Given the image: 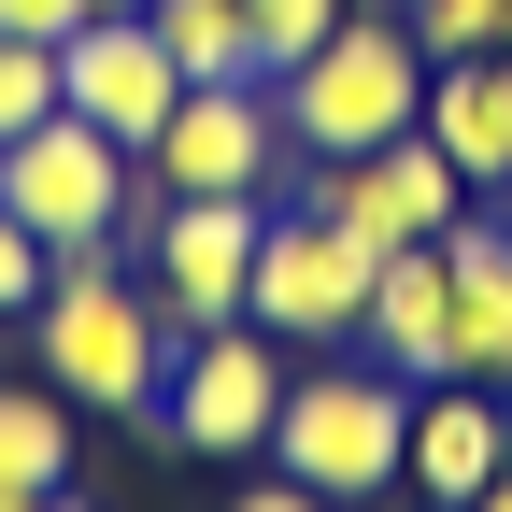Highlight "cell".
<instances>
[{
  "label": "cell",
  "mask_w": 512,
  "mask_h": 512,
  "mask_svg": "<svg viewBox=\"0 0 512 512\" xmlns=\"http://www.w3.org/2000/svg\"><path fill=\"white\" fill-rule=\"evenodd\" d=\"M143 15H157V43L185 57V86L256 72V15H242V0H143Z\"/></svg>",
  "instance_id": "cell-15"
},
{
  "label": "cell",
  "mask_w": 512,
  "mask_h": 512,
  "mask_svg": "<svg viewBox=\"0 0 512 512\" xmlns=\"http://www.w3.org/2000/svg\"><path fill=\"white\" fill-rule=\"evenodd\" d=\"M29 342H43V384L86 399V413H157V399H171V356H185L171 299L128 285L114 242H100V256H57V285L29 299Z\"/></svg>",
  "instance_id": "cell-1"
},
{
  "label": "cell",
  "mask_w": 512,
  "mask_h": 512,
  "mask_svg": "<svg viewBox=\"0 0 512 512\" xmlns=\"http://www.w3.org/2000/svg\"><path fill=\"white\" fill-rule=\"evenodd\" d=\"M285 342L256 328V313H228V328H185V356H171V399H157V427L185 441V456H271V413H285Z\"/></svg>",
  "instance_id": "cell-7"
},
{
  "label": "cell",
  "mask_w": 512,
  "mask_h": 512,
  "mask_svg": "<svg viewBox=\"0 0 512 512\" xmlns=\"http://www.w3.org/2000/svg\"><path fill=\"white\" fill-rule=\"evenodd\" d=\"M43 114H57V43L0 29V143H15V128H43Z\"/></svg>",
  "instance_id": "cell-19"
},
{
  "label": "cell",
  "mask_w": 512,
  "mask_h": 512,
  "mask_svg": "<svg viewBox=\"0 0 512 512\" xmlns=\"http://www.w3.org/2000/svg\"><path fill=\"white\" fill-rule=\"evenodd\" d=\"M228 512H342V498H313V484H299V470H271V484H242V498H228Z\"/></svg>",
  "instance_id": "cell-22"
},
{
  "label": "cell",
  "mask_w": 512,
  "mask_h": 512,
  "mask_svg": "<svg viewBox=\"0 0 512 512\" xmlns=\"http://www.w3.org/2000/svg\"><path fill=\"white\" fill-rule=\"evenodd\" d=\"M0 484H72V399L57 384H0Z\"/></svg>",
  "instance_id": "cell-16"
},
{
  "label": "cell",
  "mask_w": 512,
  "mask_h": 512,
  "mask_svg": "<svg viewBox=\"0 0 512 512\" xmlns=\"http://www.w3.org/2000/svg\"><path fill=\"white\" fill-rule=\"evenodd\" d=\"M128 171H143V157L57 100L43 128H15V143H0V200H15L57 256H100V242H128Z\"/></svg>",
  "instance_id": "cell-5"
},
{
  "label": "cell",
  "mask_w": 512,
  "mask_h": 512,
  "mask_svg": "<svg viewBox=\"0 0 512 512\" xmlns=\"http://www.w3.org/2000/svg\"><path fill=\"white\" fill-rule=\"evenodd\" d=\"M470 512H512V470H498V484H484V498H470Z\"/></svg>",
  "instance_id": "cell-24"
},
{
  "label": "cell",
  "mask_w": 512,
  "mask_h": 512,
  "mask_svg": "<svg viewBox=\"0 0 512 512\" xmlns=\"http://www.w3.org/2000/svg\"><path fill=\"white\" fill-rule=\"evenodd\" d=\"M285 157H299V143H285V100H271V72L185 86V100H171V128L143 143L157 200H271V171H285Z\"/></svg>",
  "instance_id": "cell-6"
},
{
  "label": "cell",
  "mask_w": 512,
  "mask_h": 512,
  "mask_svg": "<svg viewBox=\"0 0 512 512\" xmlns=\"http://www.w3.org/2000/svg\"><path fill=\"white\" fill-rule=\"evenodd\" d=\"M0 512H43V484H0Z\"/></svg>",
  "instance_id": "cell-23"
},
{
  "label": "cell",
  "mask_w": 512,
  "mask_h": 512,
  "mask_svg": "<svg viewBox=\"0 0 512 512\" xmlns=\"http://www.w3.org/2000/svg\"><path fill=\"white\" fill-rule=\"evenodd\" d=\"M242 15H256V72H299V57L356 15V0H242Z\"/></svg>",
  "instance_id": "cell-18"
},
{
  "label": "cell",
  "mask_w": 512,
  "mask_h": 512,
  "mask_svg": "<svg viewBox=\"0 0 512 512\" xmlns=\"http://www.w3.org/2000/svg\"><path fill=\"white\" fill-rule=\"evenodd\" d=\"M313 200H328L342 228H370L384 256H399V242H441V228L470 214V171L441 157L427 128H399V143H370V157H328V171H313Z\"/></svg>",
  "instance_id": "cell-9"
},
{
  "label": "cell",
  "mask_w": 512,
  "mask_h": 512,
  "mask_svg": "<svg viewBox=\"0 0 512 512\" xmlns=\"http://www.w3.org/2000/svg\"><path fill=\"white\" fill-rule=\"evenodd\" d=\"M43 285H57V242H43V228H29L15 200H0V313H29Z\"/></svg>",
  "instance_id": "cell-20"
},
{
  "label": "cell",
  "mask_w": 512,
  "mask_h": 512,
  "mask_svg": "<svg viewBox=\"0 0 512 512\" xmlns=\"http://www.w3.org/2000/svg\"><path fill=\"white\" fill-rule=\"evenodd\" d=\"M427 143L470 185H512V43L498 57H427Z\"/></svg>",
  "instance_id": "cell-13"
},
{
  "label": "cell",
  "mask_w": 512,
  "mask_h": 512,
  "mask_svg": "<svg viewBox=\"0 0 512 512\" xmlns=\"http://www.w3.org/2000/svg\"><path fill=\"white\" fill-rule=\"evenodd\" d=\"M100 15H143V0H100Z\"/></svg>",
  "instance_id": "cell-27"
},
{
  "label": "cell",
  "mask_w": 512,
  "mask_h": 512,
  "mask_svg": "<svg viewBox=\"0 0 512 512\" xmlns=\"http://www.w3.org/2000/svg\"><path fill=\"white\" fill-rule=\"evenodd\" d=\"M256 228H271V200H157V299H171V328H228L242 313Z\"/></svg>",
  "instance_id": "cell-10"
},
{
  "label": "cell",
  "mask_w": 512,
  "mask_h": 512,
  "mask_svg": "<svg viewBox=\"0 0 512 512\" xmlns=\"http://www.w3.org/2000/svg\"><path fill=\"white\" fill-rule=\"evenodd\" d=\"M271 100H285L299 157H370V143H399V128H427V43H413V15L356 0L299 72H271Z\"/></svg>",
  "instance_id": "cell-3"
},
{
  "label": "cell",
  "mask_w": 512,
  "mask_h": 512,
  "mask_svg": "<svg viewBox=\"0 0 512 512\" xmlns=\"http://www.w3.org/2000/svg\"><path fill=\"white\" fill-rule=\"evenodd\" d=\"M399 15H413L427 57H498L512 43V0H399Z\"/></svg>",
  "instance_id": "cell-17"
},
{
  "label": "cell",
  "mask_w": 512,
  "mask_h": 512,
  "mask_svg": "<svg viewBox=\"0 0 512 512\" xmlns=\"http://www.w3.org/2000/svg\"><path fill=\"white\" fill-rule=\"evenodd\" d=\"M57 100L143 157L157 128H171V100H185V57L157 43V15H86L72 43H57Z\"/></svg>",
  "instance_id": "cell-8"
},
{
  "label": "cell",
  "mask_w": 512,
  "mask_h": 512,
  "mask_svg": "<svg viewBox=\"0 0 512 512\" xmlns=\"http://www.w3.org/2000/svg\"><path fill=\"white\" fill-rule=\"evenodd\" d=\"M356 356H384L399 384H441V370H456V285H441V242H399V256L370 271Z\"/></svg>",
  "instance_id": "cell-11"
},
{
  "label": "cell",
  "mask_w": 512,
  "mask_h": 512,
  "mask_svg": "<svg viewBox=\"0 0 512 512\" xmlns=\"http://www.w3.org/2000/svg\"><path fill=\"white\" fill-rule=\"evenodd\" d=\"M498 470H512V441H498V384H470V370L413 384V470H399V484H427L441 512H470Z\"/></svg>",
  "instance_id": "cell-12"
},
{
  "label": "cell",
  "mask_w": 512,
  "mask_h": 512,
  "mask_svg": "<svg viewBox=\"0 0 512 512\" xmlns=\"http://www.w3.org/2000/svg\"><path fill=\"white\" fill-rule=\"evenodd\" d=\"M498 441H512V384H498Z\"/></svg>",
  "instance_id": "cell-26"
},
{
  "label": "cell",
  "mask_w": 512,
  "mask_h": 512,
  "mask_svg": "<svg viewBox=\"0 0 512 512\" xmlns=\"http://www.w3.org/2000/svg\"><path fill=\"white\" fill-rule=\"evenodd\" d=\"M86 15H100V0H0V29H29V43H72Z\"/></svg>",
  "instance_id": "cell-21"
},
{
  "label": "cell",
  "mask_w": 512,
  "mask_h": 512,
  "mask_svg": "<svg viewBox=\"0 0 512 512\" xmlns=\"http://www.w3.org/2000/svg\"><path fill=\"white\" fill-rule=\"evenodd\" d=\"M43 512H86V498H72V484H43Z\"/></svg>",
  "instance_id": "cell-25"
},
{
  "label": "cell",
  "mask_w": 512,
  "mask_h": 512,
  "mask_svg": "<svg viewBox=\"0 0 512 512\" xmlns=\"http://www.w3.org/2000/svg\"><path fill=\"white\" fill-rule=\"evenodd\" d=\"M271 470H299L313 498H384V484L413 470V384L384 370V356H356V342H328L313 370H285Z\"/></svg>",
  "instance_id": "cell-2"
},
{
  "label": "cell",
  "mask_w": 512,
  "mask_h": 512,
  "mask_svg": "<svg viewBox=\"0 0 512 512\" xmlns=\"http://www.w3.org/2000/svg\"><path fill=\"white\" fill-rule=\"evenodd\" d=\"M370 271H384V242H370V228H342L328 200H299V214L256 228V285H242V313H256L285 356H328V342H356Z\"/></svg>",
  "instance_id": "cell-4"
},
{
  "label": "cell",
  "mask_w": 512,
  "mask_h": 512,
  "mask_svg": "<svg viewBox=\"0 0 512 512\" xmlns=\"http://www.w3.org/2000/svg\"><path fill=\"white\" fill-rule=\"evenodd\" d=\"M384 15H399V0H384Z\"/></svg>",
  "instance_id": "cell-28"
},
{
  "label": "cell",
  "mask_w": 512,
  "mask_h": 512,
  "mask_svg": "<svg viewBox=\"0 0 512 512\" xmlns=\"http://www.w3.org/2000/svg\"><path fill=\"white\" fill-rule=\"evenodd\" d=\"M441 285H456V370L470 384H512V228L456 214V228H441Z\"/></svg>",
  "instance_id": "cell-14"
}]
</instances>
